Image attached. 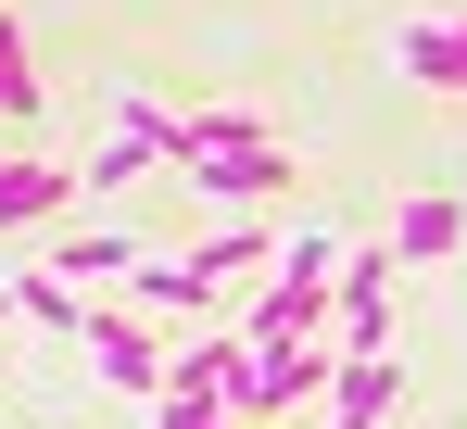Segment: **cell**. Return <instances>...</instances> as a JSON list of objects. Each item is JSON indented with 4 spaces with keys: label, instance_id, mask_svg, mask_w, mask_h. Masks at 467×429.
Wrapping results in <instances>:
<instances>
[{
    "label": "cell",
    "instance_id": "9a60e30c",
    "mask_svg": "<svg viewBox=\"0 0 467 429\" xmlns=\"http://www.w3.org/2000/svg\"><path fill=\"white\" fill-rule=\"evenodd\" d=\"M0 127H38V64H26L13 13H0Z\"/></svg>",
    "mask_w": 467,
    "mask_h": 429
},
{
    "label": "cell",
    "instance_id": "7c38bea8",
    "mask_svg": "<svg viewBox=\"0 0 467 429\" xmlns=\"http://www.w3.org/2000/svg\"><path fill=\"white\" fill-rule=\"evenodd\" d=\"M38 266H51L64 290H88V303H101V290H127V278H140V240H51Z\"/></svg>",
    "mask_w": 467,
    "mask_h": 429
},
{
    "label": "cell",
    "instance_id": "2e32d148",
    "mask_svg": "<svg viewBox=\"0 0 467 429\" xmlns=\"http://www.w3.org/2000/svg\"><path fill=\"white\" fill-rule=\"evenodd\" d=\"M140 164H152V152H140V140H101V152H88V190H127Z\"/></svg>",
    "mask_w": 467,
    "mask_h": 429
},
{
    "label": "cell",
    "instance_id": "52a82bcc",
    "mask_svg": "<svg viewBox=\"0 0 467 429\" xmlns=\"http://www.w3.org/2000/svg\"><path fill=\"white\" fill-rule=\"evenodd\" d=\"M215 266H202V253H140V278H127V303H140V316H215Z\"/></svg>",
    "mask_w": 467,
    "mask_h": 429
},
{
    "label": "cell",
    "instance_id": "4fadbf2b",
    "mask_svg": "<svg viewBox=\"0 0 467 429\" xmlns=\"http://www.w3.org/2000/svg\"><path fill=\"white\" fill-rule=\"evenodd\" d=\"M101 114H114V140H140L152 164H177V140H190V114H177V101H152V89H114Z\"/></svg>",
    "mask_w": 467,
    "mask_h": 429
},
{
    "label": "cell",
    "instance_id": "8fae6325",
    "mask_svg": "<svg viewBox=\"0 0 467 429\" xmlns=\"http://www.w3.org/2000/svg\"><path fill=\"white\" fill-rule=\"evenodd\" d=\"M391 64H404V89L467 101V26H404V38H391Z\"/></svg>",
    "mask_w": 467,
    "mask_h": 429
},
{
    "label": "cell",
    "instance_id": "ac0fdd59",
    "mask_svg": "<svg viewBox=\"0 0 467 429\" xmlns=\"http://www.w3.org/2000/svg\"><path fill=\"white\" fill-rule=\"evenodd\" d=\"M0 316H26V303H13V278H0Z\"/></svg>",
    "mask_w": 467,
    "mask_h": 429
},
{
    "label": "cell",
    "instance_id": "5b68a950",
    "mask_svg": "<svg viewBox=\"0 0 467 429\" xmlns=\"http://www.w3.org/2000/svg\"><path fill=\"white\" fill-rule=\"evenodd\" d=\"M240 392H253V341L240 329H202V341L164 354V404H228L240 417Z\"/></svg>",
    "mask_w": 467,
    "mask_h": 429
},
{
    "label": "cell",
    "instance_id": "9c48e42d",
    "mask_svg": "<svg viewBox=\"0 0 467 429\" xmlns=\"http://www.w3.org/2000/svg\"><path fill=\"white\" fill-rule=\"evenodd\" d=\"M391 253H404V266H455V253H467V203H455V190H404Z\"/></svg>",
    "mask_w": 467,
    "mask_h": 429
},
{
    "label": "cell",
    "instance_id": "277c9868",
    "mask_svg": "<svg viewBox=\"0 0 467 429\" xmlns=\"http://www.w3.org/2000/svg\"><path fill=\"white\" fill-rule=\"evenodd\" d=\"M164 354H177V341H164L140 303H101V316H88V366H101L114 392H152L164 404Z\"/></svg>",
    "mask_w": 467,
    "mask_h": 429
},
{
    "label": "cell",
    "instance_id": "30bf717a",
    "mask_svg": "<svg viewBox=\"0 0 467 429\" xmlns=\"http://www.w3.org/2000/svg\"><path fill=\"white\" fill-rule=\"evenodd\" d=\"M391 404H404V354H341L328 429H391Z\"/></svg>",
    "mask_w": 467,
    "mask_h": 429
},
{
    "label": "cell",
    "instance_id": "ba28073f",
    "mask_svg": "<svg viewBox=\"0 0 467 429\" xmlns=\"http://www.w3.org/2000/svg\"><path fill=\"white\" fill-rule=\"evenodd\" d=\"M88 190V164H38V152H0V227H38Z\"/></svg>",
    "mask_w": 467,
    "mask_h": 429
},
{
    "label": "cell",
    "instance_id": "5bb4252c",
    "mask_svg": "<svg viewBox=\"0 0 467 429\" xmlns=\"http://www.w3.org/2000/svg\"><path fill=\"white\" fill-rule=\"evenodd\" d=\"M13 303H26L38 329H64V341H88V316H101V303H88V290H64L51 266H26V278H13Z\"/></svg>",
    "mask_w": 467,
    "mask_h": 429
},
{
    "label": "cell",
    "instance_id": "3957f363",
    "mask_svg": "<svg viewBox=\"0 0 467 429\" xmlns=\"http://www.w3.org/2000/svg\"><path fill=\"white\" fill-rule=\"evenodd\" d=\"M328 392H341V354H328V341H253L240 429H253V417H291V404H328Z\"/></svg>",
    "mask_w": 467,
    "mask_h": 429
},
{
    "label": "cell",
    "instance_id": "7a4b0ae2",
    "mask_svg": "<svg viewBox=\"0 0 467 429\" xmlns=\"http://www.w3.org/2000/svg\"><path fill=\"white\" fill-rule=\"evenodd\" d=\"M177 177L202 190V203H278L291 190V140L265 127V114H190V140H177Z\"/></svg>",
    "mask_w": 467,
    "mask_h": 429
},
{
    "label": "cell",
    "instance_id": "8992f818",
    "mask_svg": "<svg viewBox=\"0 0 467 429\" xmlns=\"http://www.w3.org/2000/svg\"><path fill=\"white\" fill-rule=\"evenodd\" d=\"M328 354H391V240H367L341 266V316H328Z\"/></svg>",
    "mask_w": 467,
    "mask_h": 429
},
{
    "label": "cell",
    "instance_id": "6da1fadb",
    "mask_svg": "<svg viewBox=\"0 0 467 429\" xmlns=\"http://www.w3.org/2000/svg\"><path fill=\"white\" fill-rule=\"evenodd\" d=\"M341 266H354L341 227H291L278 266H265V290H253V316H240V341H316L341 316Z\"/></svg>",
    "mask_w": 467,
    "mask_h": 429
},
{
    "label": "cell",
    "instance_id": "e0dca14e",
    "mask_svg": "<svg viewBox=\"0 0 467 429\" xmlns=\"http://www.w3.org/2000/svg\"><path fill=\"white\" fill-rule=\"evenodd\" d=\"M152 429H240V417H228V404H164Z\"/></svg>",
    "mask_w": 467,
    "mask_h": 429
}]
</instances>
